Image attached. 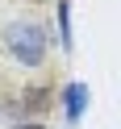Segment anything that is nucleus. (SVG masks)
Returning a JSON list of instances; mask_svg holds the SVG:
<instances>
[{"mask_svg": "<svg viewBox=\"0 0 121 129\" xmlns=\"http://www.w3.org/2000/svg\"><path fill=\"white\" fill-rule=\"evenodd\" d=\"M17 129H42V125H17Z\"/></svg>", "mask_w": 121, "mask_h": 129, "instance_id": "obj_4", "label": "nucleus"}, {"mask_svg": "<svg viewBox=\"0 0 121 129\" xmlns=\"http://www.w3.org/2000/svg\"><path fill=\"white\" fill-rule=\"evenodd\" d=\"M59 29H63V42L71 46V0L59 4Z\"/></svg>", "mask_w": 121, "mask_h": 129, "instance_id": "obj_3", "label": "nucleus"}, {"mask_svg": "<svg viewBox=\"0 0 121 129\" xmlns=\"http://www.w3.org/2000/svg\"><path fill=\"white\" fill-rule=\"evenodd\" d=\"M63 104H67V121L75 125V121L84 117V104H88V87H84V83H71V87H67V96H63Z\"/></svg>", "mask_w": 121, "mask_h": 129, "instance_id": "obj_2", "label": "nucleus"}, {"mask_svg": "<svg viewBox=\"0 0 121 129\" xmlns=\"http://www.w3.org/2000/svg\"><path fill=\"white\" fill-rule=\"evenodd\" d=\"M4 46H9V54L17 62L38 67L42 54H46V34H42V25H13L9 34H4Z\"/></svg>", "mask_w": 121, "mask_h": 129, "instance_id": "obj_1", "label": "nucleus"}]
</instances>
